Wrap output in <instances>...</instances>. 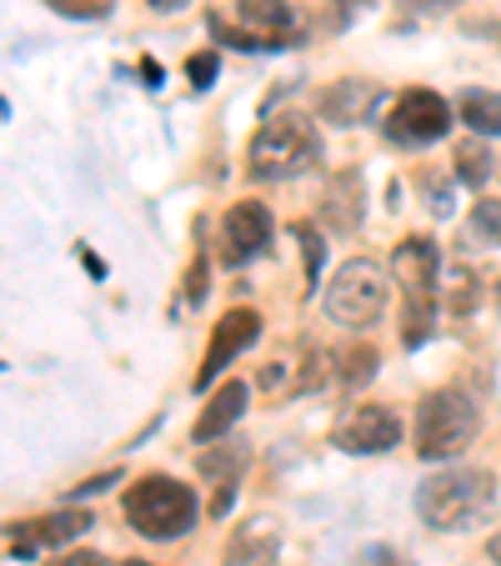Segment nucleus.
Masks as SVG:
<instances>
[{
  "label": "nucleus",
  "mask_w": 501,
  "mask_h": 566,
  "mask_svg": "<svg viewBox=\"0 0 501 566\" xmlns=\"http://www.w3.org/2000/svg\"><path fill=\"white\" fill-rule=\"evenodd\" d=\"M461 0H401V15L411 21H437V15H451Z\"/></svg>",
  "instance_id": "23"
},
{
  "label": "nucleus",
  "mask_w": 501,
  "mask_h": 566,
  "mask_svg": "<svg viewBox=\"0 0 501 566\" xmlns=\"http://www.w3.org/2000/svg\"><path fill=\"white\" fill-rule=\"evenodd\" d=\"M471 235L487 241V247H501V196H481L471 206Z\"/></svg>",
  "instance_id": "20"
},
{
  "label": "nucleus",
  "mask_w": 501,
  "mask_h": 566,
  "mask_svg": "<svg viewBox=\"0 0 501 566\" xmlns=\"http://www.w3.org/2000/svg\"><path fill=\"white\" fill-rule=\"evenodd\" d=\"M246 396H251V391H246V381H226L221 391H216L211 401H206L201 417H196L191 437H196V441H206V447H211V441H221L226 431H231L236 421L246 417Z\"/></svg>",
  "instance_id": "14"
},
{
  "label": "nucleus",
  "mask_w": 501,
  "mask_h": 566,
  "mask_svg": "<svg viewBox=\"0 0 501 566\" xmlns=\"http://www.w3.org/2000/svg\"><path fill=\"white\" fill-rule=\"evenodd\" d=\"M246 461H251V451L241 447V441H211V447L201 451V476H211V481H226V486H236L241 481V471H246Z\"/></svg>",
  "instance_id": "17"
},
{
  "label": "nucleus",
  "mask_w": 501,
  "mask_h": 566,
  "mask_svg": "<svg viewBox=\"0 0 501 566\" xmlns=\"http://www.w3.org/2000/svg\"><path fill=\"white\" fill-rule=\"evenodd\" d=\"M236 21H241L246 31H231V25H221V21H216V31L231 45H246V51H257V45H286L291 31H296V11H291L286 0H241V6H236Z\"/></svg>",
  "instance_id": "9"
},
{
  "label": "nucleus",
  "mask_w": 501,
  "mask_h": 566,
  "mask_svg": "<svg viewBox=\"0 0 501 566\" xmlns=\"http://www.w3.org/2000/svg\"><path fill=\"white\" fill-rule=\"evenodd\" d=\"M206 296V261H196L191 266V301H201Z\"/></svg>",
  "instance_id": "29"
},
{
  "label": "nucleus",
  "mask_w": 501,
  "mask_h": 566,
  "mask_svg": "<svg viewBox=\"0 0 501 566\" xmlns=\"http://www.w3.org/2000/svg\"><path fill=\"white\" fill-rule=\"evenodd\" d=\"M362 176L356 171H346L342 181H331V191H326V201H321V221L331 226V231H356L362 226V211H366V201H362Z\"/></svg>",
  "instance_id": "16"
},
{
  "label": "nucleus",
  "mask_w": 501,
  "mask_h": 566,
  "mask_svg": "<svg viewBox=\"0 0 501 566\" xmlns=\"http://www.w3.org/2000/svg\"><path fill=\"white\" fill-rule=\"evenodd\" d=\"M382 126L396 146H431V140H441L451 130V106L437 96V91L416 86V91H401V96L392 101Z\"/></svg>",
  "instance_id": "7"
},
{
  "label": "nucleus",
  "mask_w": 501,
  "mask_h": 566,
  "mask_svg": "<svg viewBox=\"0 0 501 566\" xmlns=\"http://www.w3.org/2000/svg\"><path fill=\"white\" fill-rule=\"evenodd\" d=\"M386 296H392V271H382L376 261L362 256V261H346V266L326 281L321 306H326V316L336 321V326H346V332H366V326L382 321Z\"/></svg>",
  "instance_id": "6"
},
{
  "label": "nucleus",
  "mask_w": 501,
  "mask_h": 566,
  "mask_svg": "<svg viewBox=\"0 0 501 566\" xmlns=\"http://www.w3.org/2000/svg\"><path fill=\"white\" fill-rule=\"evenodd\" d=\"M487 556H491V562L501 566V532H497V536H491V542H487Z\"/></svg>",
  "instance_id": "30"
},
{
  "label": "nucleus",
  "mask_w": 501,
  "mask_h": 566,
  "mask_svg": "<svg viewBox=\"0 0 501 566\" xmlns=\"http://www.w3.org/2000/svg\"><path fill=\"white\" fill-rule=\"evenodd\" d=\"M316 160H321V130L301 111H281L257 130L246 171L257 181H296V176L316 171Z\"/></svg>",
  "instance_id": "4"
},
{
  "label": "nucleus",
  "mask_w": 501,
  "mask_h": 566,
  "mask_svg": "<svg viewBox=\"0 0 501 566\" xmlns=\"http://www.w3.org/2000/svg\"><path fill=\"white\" fill-rule=\"evenodd\" d=\"M392 281L401 286V342L421 346L431 336V326H437V291H441V256L437 247H431L427 235H406V241H396L392 251Z\"/></svg>",
  "instance_id": "2"
},
{
  "label": "nucleus",
  "mask_w": 501,
  "mask_h": 566,
  "mask_svg": "<svg viewBox=\"0 0 501 566\" xmlns=\"http://www.w3.org/2000/svg\"><path fill=\"white\" fill-rule=\"evenodd\" d=\"M121 512H126L131 532L150 536V542H176V536H186L196 526L201 502H196V492L186 486V481L150 471V476H140V481L126 486Z\"/></svg>",
  "instance_id": "3"
},
{
  "label": "nucleus",
  "mask_w": 501,
  "mask_h": 566,
  "mask_svg": "<svg viewBox=\"0 0 501 566\" xmlns=\"http://www.w3.org/2000/svg\"><path fill=\"white\" fill-rule=\"evenodd\" d=\"M477 431H481V407L461 386H441V391L421 396V407H416L411 447L421 461H451L477 441Z\"/></svg>",
  "instance_id": "5"
},
{
  "label": "nucleus",
  "mask_w": 501,
  "mask_h": 566,
  "mask_svg": "<svg viewBox=\"0 0 501 566\" xmlns=\"http://www.w3.org/2000/svg\"><path fill=\"white\" fill-rule=\"evenodd\" d=\"M281 552V526L271 516H251L236 526L231 546H226V566H271Z\"/></svg>",
  "instance_id": "13"
},
{
  "label": "nucleus",
  "mask_w": 501,
  "mask_h": 566,
  "mask_svg": "<svg viewBox=\"0 0 501 566\" xmlns=\"http://www.w3.org/2000/svg\"><path fill=\"white\" fill-rule=\"evenodd\" d=\"M497 301H501V291H497Z\"/></svg>",
  "instance_id": "33"
},
{
  "label": "nucleus",
  "mask_w": 501,
  "mask_h": 566,
  "mask_svg": "<svg viewBox=\"0 0 501 566\" xmlns=\"http://www.w3.org/2000/svg\"><path fill=\"white\" fill-rule=\"evenodd\" d=\"M116 481H121V471H101V476H91L75 496H96V492H106V486H116Z\"/></svg>",
  "instance_id": "28"
},
{
  "label": "nucleus",
  "mask_w": 501,
  "mask_h": 566,
  "mask_svg": "<svg viewBox=\"0 0 501 566\" xmlns=\"http://www.w3.org/2000/svg\"><path fill=\"white\" fill-rule=\"evenodd\" d=\"M451 171H457L461 186H487L491 181V150H487V140H461V146L451 150Z\"/></svg>",
  "instance_id": "19"
},
{
  "label": "nucleus",
  "mask_w": 501,
  "mask_h": 566,
  "mask_svg": "<svg viewBox=\"0 0 501 566\" xmlns=\"http://www.w3.org/2000/svg\"><path fill=\"white\" fill-rule=\"evenodd\" d=\"M51 566H106V556H96V552H61Z\"/></svg>",
  "instance_id": "27"
},
{
  "label": "nucleus",
  "mask_w": 501,
  "mask_h": 566,
  "mask_svg": "<svg viewBox=\"0 0 501 566\" xmlns=\"http://www.w3.org/2000/svg\"><path fill=\"white\" fill-rule=\"evenodd\" d=\"M376 106V86L372 81H342V86L321 91V116L336 126H362Z\"/></svg>",
  "instance_id": "15"
},
{
  "label": "nucleus",
  "mask_w": 501,
  "mask_h": 566,
  "mask_svg": "<svg viewBox=\"0 0 501 566\" xmlns=\"http://www.w3.org/2000/svg\"><path fill=\"white\" fill-rule=\"evenodd\" d=\"M497 502V481L481 467H451L416 486V512L431 532H471Z\"/></svg>",
  "instance_id": "1"
},
{
  "label": "nucleus",
  "mask_w": 501,
  "mask_h": 566,
  "mask_svg": "<svg viewBox=\"0 0 501 566\" xmlns=\"http://www.w3.org/2000/svg\"><path fill=\"white\" fill-rule=\"evenodd\" d=\"M376 361H382V356H376L372 346H352V352L342 356V366H336V376H342V386H362L376 376Z\"/></svg>",
  "instance_id": "21"
},
{
  "label": "nucleus",
  "mask_w": 501,
  "mask_h": 566,
  "mask_svg": "<svg viewBox=\"0 0 501 566\" xmlns=\"http://www.w3.org/2000/svg\"><path fill=\"white\" fill-rule=\"evenodd\" d=\"M451 281H457V286H451V306H457V311H471V306H477V276L461 266Z\"/></svg>",
  "instance_id": "25"
},
{
  "label": "nucleus",
  "mask_w": 501,
  "mask_h": 566,
  "mask_svg": "<svg viewBox=\"0 0 501 566\" xmlns=\"http://www.w3.org/2000/svg\"><path fill=\"white\" fill-rule=\"evenodd\" d=\"M55 15H71V21H96V15H106L111 0H45Z\"/></svg>",
  "instance_id": "22"
},
{
  "label": "nucleus",
  "mask_w": 501,
  "mask_h": 566,
  "mask_svg": "<svg viewBox=\"0 0 501 566\" xmlns=\"http://www.w3.org/2000/svg\"><path fill=\"white\" fill-rule=\"evenodd\" d=\"M461 126L477 136H501V91H467L457 106Z\"/></svg>",
  "instance_id": "18"
},
{
  "label": "nucleus",
  "mask_w": 501,
  "mask_h": 566,
  "mask_svg": "<svg viewBox=\"0 0 501 566\" xmlns=\"http://www.w3.org/2000/svg\"><path fill=\"white\" fill-rule=\"evenodd\" d=\"M221 241H226V261L246 266L251 256L271 247V211L261 201H236L221 221Z\"/></svg>",
  "instance_id": "12"
},
{
  "label": "nucleus",
  "mask_w": 501,
  "mask_h": 566,
  "mask_svg": "<svg viewBox=\"0 0 501 566\" xmlns=\"http://www.w3.org/2000/svg\"><path fill=\"white\" fill-rule=\"evenodd\" d=\"M186 75H191V86H211L216 81V51H201L186 61Z\"/></svg>",
  "instance_id": "26"
},
{
  "label": "nucleus",
  "mask_w": 501,
  "mask_h": 566,
  "mask_svg": "<svg viewBox=\"0 0 501 566\" xmlns=\"http://www.w3.org/2000/svg\"><path fill=\"white\" fill-rule=\"evenodd\" d=\"M296 241L306 247V276L316 281L321 276V256H326V251H321V235L311 231V226H296Z\"/></svg>",
  "instance_id": "24"
},
{
  "label": "nucleus",
  "mask_w": 501,
  "mask_h": 566,
  "mask_svg": "<svg viewBox=\"0 0 501 566\" xmlns=\"http://www.w3.org/2000/svg\"><path fill=\"white\" fill-rule=\"evenodd\" d=\"M376 562H382V566H401V562H392V556H386V552H382V556H376Z\"/></svg>",
  "instance_id": "31"
},
{
  "label": "nucleus",
  "mask_w": 501,
  "mask_h": 566,
  "mask_svg": "<svg viewBox=\"0 0 501 566\" xmlns=\"http://www.w3.org/2000/svg\"><path fill=\"white\" fill-rule=\"evenodd\" d=\"M121 566H150V562H121Z\"/></svg>",
  "instance_id": "32"
},
{
  "label": "nucleus",
  "mask_w": 501,
  "mask_h": 566,
  "mask_svg": "<svg viewBox=\"0 0 501 566\" xmlns=\"http://www.w3.org/2000/svg\"><path fill=\"white\" fill-rule=\"evenodd\" d=\"M257 336H261V316H257V311H246V306L226 311V316L216 321L211 342H206V361H201V371H196V386L206 391V386H211L216 376H221L226 366L246 352V346H257Z\"/></svg>",
  "instance_id": "10"
},
{
  "label": "nucleus",
  "mask_w": 501,
  "mask_h": 566,
  "mask_svg": "<svg viewBox=\"0 0 501 566\" xmlns=\"http://www.w3.org/2000/svg\"><path fill=\"white\" fill-rule=\"evenodd\" d=\"M91 532V512H51L31 516V522L11 526V556H35V552H61L75 536Z\"/></svg>",
  "instance_id": "11"
},
{
  "label": "nucleus",
  "mask_w": 501,
  "mask_h": 566,
  "mask_svg": "<svg viewBox=\"0 0 501 566\" xmlns=\"http://www.w3.org/2000/svg\"><path fill=\"white\" fill-rule=\"evenodd\" d=\"M331 441H336V451H352V457H382V451H392L401 441V417L392 407H382V401H362V407H352L336 421Z\"/></svg>",
  "instance_id": "8"
}]
</instances>
